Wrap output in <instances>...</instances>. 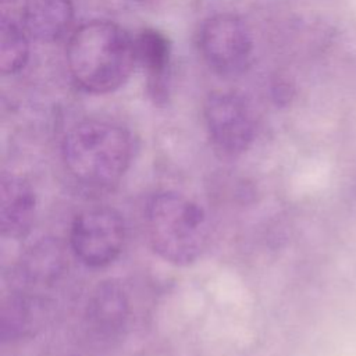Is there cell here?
<instances>
[{"label":"cell","mask_w":356,"mask_h":356,"mask_svg":"<svg viewBox=\"0 0 356 356\" xmlns=\"http://www.w3.org/2000/svg\"><path fill=\"white\" fill-rule=\"evenodd\" d=\"M0 39V68L3 74L21 71L29 57L28 33L18 22L3 17Z\"/></svg>","instance_id":"obj_13"},{"label":"cell","mask_w":356,"mask_h":356,"mask_svg":"<svg viewBox=\"0 0 356 356\" xmlns=\"http://www.w3.org/2000/svg\"><path fill=\"white\" fill-rule=\"evenodd\" d=\"M134 43L136 61L146 70L152 89L156 93L154 97H157V89L163 83L170 67V40L163 32L153 28H145L136 35Z\"/></svg>","instance_id":"obj_11"},{"label":"cell","mask_w":356,"mask_h":356,"mask_svg":"<svg viewBox=\"0 0 356 356\" xmlns=\"http://www.w3.org/2000/svg\"><path fill=\"white\" fill-rule=\"evenodd\" d=\"M129 302L122 286L114 281L100 282L89 296L86 320L100 338H114L127 327Z\"/></svg>","instance_id":"obj_8"},{"label":"cell","mask_w":356,"mask_h":356,"mask_svg":"<svg viewBox=\"0 0 356 356\" xmlns=\"http://www.w3.org/2000/svg\"><path fill=\"white\" fill-rule=\"evenodd\" d=\"M3 3H10V1H14V0H1Z\"/></svg>","instance_id":"obj_14"},{"label":"cell","mask_w":356,"mask_h":356,"mask_svg":"<svg viewBox=\"0 0 356 356\" xmlns=\"http://www.w3.org/2000/svg\"><path fill=\"white\" fill-rule=\"evenodd\" d=\"M125 222L113 207L96 206L76 214L70 231V245L76 257L90 267H104L121 253Z\"/></svg>","instance_id":"obj_5"},{"label":"cell","mask_w":356,"mask_h":356,"mask_svg":"<svg viewBox=\"0 0 356 356\" xmlns=\"http://www.w3.org/2000/svg\"><path fill=\"white\" fill-rule=\"evenodd\" d=\"M65 268V254L61 243L43 238L32 245L21 259V275L31 284L49 285L58 280Z\"/></svg>","instance_id":"obj_10"},{"label":"cell","mask_w":356,"mask_h":356,"mask_svg":"<svg viewBox=\"0 0 356 356\" xmlns=\"http://www.w3.org/2000/svg\"><path fill=\"white\" fill-rule=\"evenodd\" d=\"M132 150L131 134L121 124L100 118L75 124L61 145L70 174L92 186L117 184L129 168Z\"/></svg>","instance_id":"obj_2"},{"label":"cell","mask_w":356,"mask_h":356,"mask_svg":"<svg viewBox=\"0 0 356 356\" xmlns=\"http://www.w3.org/2000/svg\"><path fill=\"white\" fill-rule=\"evenodd\" d=\"M39 303L28 293H13L3 303L1 310V338L14 341L25 337L38 324Z\"/></svg>","instance_id":"obj_12"},{"label":"cell","mask_w":356,"mask_h":356,"mask_svg":"<svg viewBox=\"0 0 356 356\" xmlns=\"http://www.w3.org/2000/svg\"><path fill=\"white\" fill-rule=\"evenodd\" d=\"M145 227L152 249L175 266L196 261L209 243L206 211L174 191H160L149 197Z\"/></svg>","instance_id":"obj_3"},{"label":"cell","mask_w":356,"mask_h":356,"mask_svg":"<svg viewBox=\"0 0 356 356\" xmlns=\"http://www.w3.org/2000/svg\"><path fill=\"white\" fill-rule=\"evenodd\" d=\"M74 19L71 0H26L22 10V26L39 42H56L70 29Z\"/></svg>","instance_id":"obj_9"},{"label":"cell","mask_w":356,"mask_h":356,"mask_svg":"<svg viewBox=\"0 0 356 356\" xmlns=\"http://www.w3.org/2000/svg\"><path fill=\"white\" fill-rule=\"evenodd\" d=\"M36 216V195L21 177L3 174L0 184V225L4 236L21 239L31 231Z\"/></svg>","instance_id":"obj_7"},{"label":"cell","mask_w":356,"mask_h":356,"mask_svg":"<svg viewBox=\"0 0 356 356\" xmlns=\"http://www.w3.org/2000/svg\"><path fill=\"white\" fill-rule=\"evenodd\" d=\"M206 128L217 152L227 157L242 154L256 135L250 104L236 92H214L203 106Z\"/></svg>","instance_id":"obj_6"},{"label":"cell","mask_w":356,"mask_h":356,"mask_svg":"<svg viewBox=\"0 0 356 356\" xmlns=\"http://www.w3.org/2000/svg\"><path fill=\"white\" fill-rule=\"evenodd\" d=\"M135 61L134 39L110 21L85 22L68 40L70 74L75 83L89 93H108L122 86Z\"/></svg>","instance_id":"obj_1"},{"label":"cell","mask_w":356,"mask_h":356,"mask_svg":"<svg viewBox=\"0 0 356 356\" xmlns=\"http://www.w3.org/2000/svg\"><path fill=\"white\" fill-rule=\"evenodd\" d=\"M197 46L202 58L216 74L236 76L250 64L253 38L246 22L231 13H220L203 21Z\"/></svg>","instance_id":"obj_4"}]
</instances>
